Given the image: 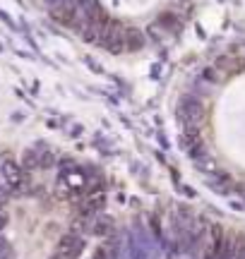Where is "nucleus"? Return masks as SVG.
Here are the masks:
<instances>
[{
  "instance_id": "obj_1",
  "label": "nucleus",
  "mask_w": 245,
  "mask_h": 259,
  "mask_svg": "<svg viewBox=\"0 0 245 259\" xmlns=\"http://www.w3.org/2000/svg\"><path fill=\"white\" fill-rule=\"evenodd\" d=\"M101 46L108 51V53H113V56H120L123 51H125V27H123L120 19H111L108 22V27L104 29V36H101Z\"/></svg>"
},
{
  "instance_id": "obj_2",
  "label": "nucleus",
  "mask_w": 245,
  "mask_h": 259,
  "mask_svg": "<svg viewBox=\"0 0 245 259\" xmlns=\"http://www.w3.org/2000/svg\"><path fill=\"white\" fill-rule=\"evenodd\" d=\"M202 113H205V103L199 96L195 94H183L178 101V120L183 122V127H190V122L202 118Z\"/></svg>"
},
{
  "instance_id": "obj_3",
  "label": "nucleus",
  "mask_w": 245,
  "mask_h": 259,
  "mask_svg": "<svg viewBox=\"0 0 245 259\" xmlns=\"http://www.w3.org/2000/svg\"><path fill=\"white\" fill-rule=\"evenodd\" d=\"M85 250H87V240L75 231L65 233V235L58 240V247H56L58 254H63L65 259H79Z\"/></svg>"
},
{
  "instance_id": "obj_4",
  "label": "nucleus",
  "mask_w": 245,
  "mask_h": 259,
  "mask_svg": "<svg viewBox=\"0 0 245 259\" xmlns=\"http://www.w3.org/2000/svg\"><path fill=\"white\" fill-rule=\"evenodd\" d=\"M207 183H209V187L219 194H231L236 190V187H233V178L228 176V173H209Z\"/></svg>"
},
{
  "instance_id": "obj_5",
  "label": "nucleus",
  "mask_w": 245,
  "mask_h": 259,
  "mask_svg": "<svg viewBox=\"0 0 245 259\" xmlns=\"http://www.w3.org/2000/svg\"><path fill=\"white\" fill-rule=\"evenodd\" d=\"M46 144H36V147L24 149L22 154V168L24 170H41V151Z\"/></svg>"
},
{
  "instance_id": "obj_6",
  "label": "nucleus",
  "mask_w": 245,
  "mask_h": 259,
  "mask_svg": "<svg viewBox=\"0 0 245 259\" xmlns=\"http://www.w3.org/2000/svg\"><path fill=\"white\" fill-rule=\"evenodd\" d=\"M144 44H147V38H144V34H142L140 29H125V46H128V51L130 53H140L142 48H144Z\"/></svg>"
},
{
  "instance_id": "obj_7",
  "label": "nucleus",
  "mask_w": 245,
  "mask_h": 259,
  "mask_svg": "<svg viewBox=\"0 0 245 259\" xmlns=\"http://www.w3.org/2000/svg\"><path fill=\"white\" fill-rule=\"evenodd\" d=\"M156 27H164L169 34H178L180 29H183V22L173 12H161L159 17H156Z\"/></svg>"
},
{
  "instance_id": "obj_8",
  "label": "nucleus",
  "mask_w": 245,
  "mask_h": 259,
  "mask_svg": "<svg viewBox=\"0 0 245 259\" xmlns=\"http://www.w3.org/2000/svg\"><path fill=\"white\" fill-rule=\"evenodd\" d=\"M113 219H108V216H96L94 219V226H92V233L94 235H111V231H113Z\"/></svg>"
},
{
  "instance_id": "obj_9",
  "label": "nucleus",
  "mask_w": 245,
  "mask_h": 259,
  "mask_svg": "<svg viewBox=\"0 0 245 259\" xmlns=\"http://www.w3.org/2000/svg\"><path fill=\"white\" fill-rule=\"evenodd\" d=\"M123 240L120 238H111V240L106 242V250H108V254H111V259H120L123 257Z\"/></svg>"
},
{
  "instance_id": "obj_10",
  "label": "nucleus",
  "mask_w": 245,
  "mask_h": 259,
  "mask_svg": "<svg viewBox=\"0 0 245 259\" xmlns=\"http://www.w3.org/2000/svg\"><path fill=\"white\" fill-rule=\"evenodd\" d=\"M56 163H58L56 154H53L48 147H44V151H41V170H48V168H53Z\"/></svg>"
},
{
  "instance_id": "obj_11",
  "label": "nucleus",
  "mask_w": 245,
  "mask_h": 259,
  "mask_svg": "<svg viewBox=\"0 0 245 259\" xmlns=\"http://www.w3.org/2000/svg\"><path fill=\"white\" fill-rule=\"evenodd\" d=\"M199 77H202L207 84H217L219 82V70H217V67H202Z\"/></svg>"
},
{
  "instance_id": "obj_12",
  "label": "nucleus",
  "mask_w": 245,
  "mask_h": 259,
  "mask_svg": "<svg viewBox=\"0 0 245 259\" xmlns=\"http://www.w3.org/2000/svg\"><path fill=\"white\" fill-rule=\"evenodd\" d=\"M192 94H195V96H205V79H202V77H199L197 82H192Z\"/></svg>"
},
{
  "instance_id": "obj_13",
  "label": "nucleus",
  "mask_w": 245,
  "mask_h": 259,
  "mask_svg": "<svg viewBox=\"0 0 245 259\" xmlns=\"http://www.w3.org/2000/svg\"><path fill=\"white\" fill-rule=\"evenodd\" d=\"M0 259H15V252H12V247H8V250L0 252Z\"/></svg>"
},
{
  "instance_id": "obj_14",
  "label": "nucleus",
  "mask_w": 245,
  "mask_h": 259,
  "mask_svg": "<svg viewBox=\"0 0 245 259\" xmlns=\"http://www.w3.org/2000/svg\"><path fill=\"white\" fill-rule=\"evenodd\" d=\"M5 226H8V213H5V211H0V231H3Z\"/></svg>"
},
{
  "instance_id": "obj_15",
  "label": "nucleus",
  "mask_w": 245,
  "mask_h": 259,
  "mask_svg": "<svg viewBox=\"0 0 245 259\" xmlns=\"http://www.w3.org/2000/svg\"><path fill=\"white\" fill-rule=\"evenodd\" d=\"M44 3H46V8L51 10V8H56L58 3H63V0H44Z\"/></svg>"
},
{
  "instance_id": "obj_16",
  "label": "nucleus",
  "mask_w": 245,
  "mask_h": 259,
  "mask_svg": "<svg viewBox=\"0 0 245 259\" xmlns=\"http://www.w3.org/2000/svg\"><path fill=\"white\" fill-rule=\"evenodd\" d=\"M48 259H65V257H63V254H58V252H56V254H51Z\"/></svg>"
}]
</instances>
